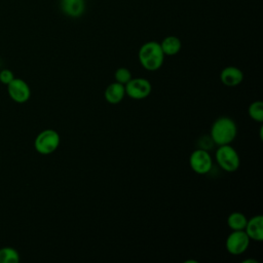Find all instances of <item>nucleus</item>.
Wrapping results in <instances>:
<instances>
[{
	"label": "nucleus",
	"mask_w": 263,
	"mask_h": 263,
	"mask_svg": "<svg viewBox=\"0 0 263 263\" xmlns=\"http://www.w3.org/2000/svg\"><path fill=\"white\" fill-rule=\"evenodd\" d=\"M237 134V126L230 117L217 118L211 127V139L218 146L228 145L233 142Z\"/></svg>",
	"instance_id": "nucleus-1"
},
{
	"label": "nucleus",
	"mask_w": 263,
	"mask_h": 263,
	"mask_svg": "<svg viewBox=\"0 0 263 263\" xmlns=\"http://www.w3.org/2000/svg\"><path fill=\"white\" fill-rule=\"evenodd\" d=\"M250 237L245 230H232L225 241L226 250L231 255H240L247 251L250 245Z\"/></svg>",
	"instance_id": "nucleus-6"
},
{
	"label": "nucleus",
	"mask_w": 263,
	"mask_h": 263,
	"mask_svg": "<svg viewBox=\"0 0 263 263\" xmlns=\"http://www.w3.org/2000/svg\"><path fill=\"white\" fill-rule=\"evenodd\" d=\"M62 12L73 18H77L84 13L85 0H60Z\"/></svg>",
	"instance_id": "nucleus-9"
},
{
	"label": "nucleus",
	"mask_w": 263,
	"mask_h": 263,
	"mask_svg": "<svg viewBox=\"0 0 263 263\" xmlns=\"http://www.w3.org/2000/svg\"><path fill=\"white\" fill-rule=\"evenodd\" d=\"M248 219L240 212H233L227 218V225L232 230H245Z\"/></svg>",
	"instance_id": "nucleus-14"
},
{
	"label": "nucleus",
	"mask_w": 263,
	"mask_h": 263,
	"mask_svg": "<svg viewBox=\"0 0 263 263\" xmlns=\"http://www.w3.org/2000/svg\"><path fill=\"white\" fill-rule=\"evenodd\" d=\"M245 231L250 237L255 241L263 240V217L261 215H256L248 220L245 227Z\"/></svg>",
	"instance_id": "nucleus-10"
},
{
	"label": "nucleus",
	"mask_w": 263,
	"mask_h": 263,
	"mask_svg": "<svg viewBox=\"0 0 263 263\" xmlns=\"http://www.w3.org/2000/svg\"><path fill=\"white\" fill-rule=\"evenodd\" d=\"M249 115L253 120L257 122H262L263 121V103L261 101L253 102L249 107Z\"/></svg>",
	"instance_id": "nucleus-16"
},
{
	"label": "nucleus",
	"mask_w": 263,
	"mask_h": 263,
	"mask_svg": "<svg viewBox=\"0 0 263 263\" xmlns=\"http://www.w3.org/2000/svg\"><path fill=\"white\" fill-rule=\"evenodd\" d=\"M216 161L219 166L228 173L235 172L240 165V158L237 151L228 145H221L216 150Z\"/></svg>",
	"instance_id": "nucleus-4"
},
{
	"label": "nucleus",
	"mask_w": 263,
	"mask_h": 263,
	"mask_svg": "<svg viewBox=\"0 0 263 263\" xmlns=\"http://www.w3.org/2000/svg\"><path fill=\"white\" fill-rule=\"evenodd\" d=\"M159 44L164 55H175L182 48V42L177 36H166Z\"/></svg>",
	"instance_id": "nucleus-13"
},
{
	"label": "nucleus",
	"mask_w": 263,
	"mask_h": 263,
	"mask_svg": "<svg viewBox=\"0 0 263 263\" xmlns=\"http://www.w3.org/2000/svg\"><path fill=\"white\" fill-rule=\"evenodd\" d=\"M243 74L240 69L234 66L225 67L220 73V80L226 86H236L241 83Z\"/></svg>",
	"instance_id": "nucleus-11"
},
{
	"label": "nucleus",
	"mask_w": 263,
	"mask_h": 263,
	"mask_svg": "<svg viewBox=\"0 0 263 263\" xmlns=\"http://www.w3.org/2000/svg\"><path fill=\"white\" fill-rule=\"evenodd\" d=\"M105 100L110 104H118L125 97L124 85L118 82H113L109 84L104 91Z\"/></svg>",
	"instance_id": "nucleus-12"
},
{
	"label": "nucleus",
	"mask_w": 263,
	"mask_h": 263,
	"mask_svg": "<svg viewBox=\"0 0 263 263\" xmlns=\"http://www.w3.org/2000/svg\"><path fill=\"white\" fill-rule=\"evenodd\" d=\"M114 78L116 80V82L121 83V84H126L133 77H132V73L127 68L124 67H120L118 68L115 73H114Z\"/></svg>",
	"instance_id": "nucleus-17"
},
{
	"label": "nucleus",
	"mask_w": 263,
	"mask_h": 263,
	"mask_svg": "<svg viewBox=\"0 0 263 263\" xmlns=\"http://www.w3.org/2000/svg\"><path fill=\"white\" fill-rule=\"evenodd\" d=\"M7 91L10 99L18 104L28 102L31 97V88L29 84L21 78L14 77L7 84Z\"/></svg>",
	"instance_id": "nucleus-8"
},
{
	"label": "nucleus",
	"mask_w": 263,
	"mask_h": 263,
	"mask_svg": "<svg viewBox=\"0 0 263 263\" xmlns=\"http://www.w3.org/2000/svg\"><path fill=\"white\" fill-rule=\"evenodd\" d=\"M14 78V74L9 69H3L0 71V82L7 85Z\"/></svg>",
	"instance_id": "nucleus-18"
},
{
	"label": "nucleus",
	"mask_w": 263,
	"mask_h": 263,
	"mask_svg": "<svg viewBox=\"0 0 263 263\" xmlns=\"http://www.w3.org/2000/svg\"><path fill=\"white\" fill-rule=\"evenodd\" d=\"M125 95L134 100L146 99L152 90V85L148 79L145 78H132L124 84Z\"/></svg>",
	"instance_id": "nucleus-7"
},
{
	"label": "nucleus",
	"mask_w": 263,
	"mask_h": 263,
	"mask_svg": "<svg viewBox=\"0 0 263 263\" xmlns=\"http://www.w3.org/2000/svg\"><path fill=\"white\" fill-rule=\"evenodd\" d=\"M20 261L18 252L11 247L0 249V263H17Z\"/></svg>",
	"instance_id": "nucleus-15"
},
{
	"label": "nucleus",
	"mask_w": 263,
	"mask_h": 263,
	"mask_svg": "<svg viewBox=\"0 0 263 263\" xmlns=\"http://www.w3.org/2000/svg\"><path fill=\"white\" fill-rule=\"evenodd\" d=\"M189 164L194 173L198 175H205L213 167V158L208 150L197 148L191 153L189 157Z\"/></svg>",
	"instance_id": "nucleus-5"
},
{
	"label": "nucleus",
	"mask_w": 263,
	"mask_h": 263,
	"mask_svg": "<svg viewBox=\"0 0 263 263\" xmlns=\"http://www.w3.org/2000/svg\"><path fill=\"white\" fill-rule=\"evenodd\" d=\"M60 142L61 138L59 133L54 129L46 128L37 135L34 141V147L38 153L47 155L59 148Z\"/></svg>",
	"instance_id": "nucleus-3"
},
{
	"label": "nucleus",
	"mask_w": 263,
	"mask_h": 263,
	"mask_svg": "<svg viewBox=\"0 0 263 263\" xmlns=\"http://www.w3.org/2000/svg\"><path fill=\"white\" fill-rule=\"evenodd\" d=\"M138 58L143 68L148 71L158 70L164 62V53L160 44L156 41H148L144 43L139 49Z\"/></svg>",
	"instance_id": "nucleus-2"
}]
</instances>
